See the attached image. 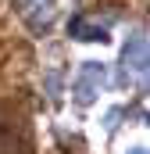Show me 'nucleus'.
<instances>
[{
	"label": "nucleus",
	"mask_w": 150,
	"mask_h": 154,
	"mask_svg": "<svg viewBox=\"0 0 150 154\" xmlns=\"http://www.w3.org/2000/svg\"><path fill=\"white\" fill-rule=\"evenodd\" d=\"M68 32H72L75 39H100V43L107 39V29H104V25H86V18H79V14L68 22Z\"/></svg>",
	"instance_id": "7ed1b4c3"
},
{
	"label": "nucleus",
	"mask_w": 150,
	"mask_h": 154,
	"mask_svg": "<svg viewBox=\"0 0 150 154\" xmlns=\"http://www.w3.org/2000/svg\"><path fill=\"white\" fill-rule=\"evenodd\" d=\"M104 75H107V68H104L100 61H82V65H79V75L72 79V97H75V104H93V100L100 97Z\"/></svg>",
	"instance_id": "f257e3e1"
},
{
	"label": "nucleus",
	"mask_w": 150,
	"mask_h": 154,
	"mask_svg": "<svg viewBox=\"0 0 150 154\" xmlns=\"http://www.w3.org/2000/svg\"><path fill=\"white\" fill-rule=\"evenodd\" d=\"M150 65V54H147V36L143 32H129V39L122 43V68L125 75H143ZM122 75V79H125Z\"/></svg>",
	"instance_id": "f03ea898"
},
{
	"label": "nucleus",
	"mask_w": 150,
	"mask_h": 154,
	"mask_svg": "<svg viewBox=\"0 0 150 154\" xmlns=\"http://www.w3.org/2000/svg\"><path fill=\"white\" fill-rule=\"evenodd\" d=\"M125 154H147V147H143V143H136L132 151H125Z\"/></svg>",
	"instance_id": "423d86ee"
},
{
	"label": "nucleus",
	"mask_w": 150,
	"mask_h": 154,
	"mask_svg": "<svg viewBox=\"0 0 150 154\" xmlns=\"http://www.w3.org/2000/svg\"><path fill=\"white\" fill-rule=\"evenodd\" d=\"M122 115H125L122 108H111V111L104 115V129H107V133H114V129H118V118H122Z\"/></svg>",
	"instance_id": "39448f33"
},
{
	"label": "nucleus",
	"mask_w": 150,
	"mask_h": 154,
	"mask_svg": "<svg viewBox=\"0 0 150 154\" xmlns=\"http://www.w3.org/2000/svg\"><path fill=\"white\" fill-rule=\"evenodd\" d=\"M46 93H50V97H61V72H57V68L46 72Z\"/></svg>",
	"instance_id": "20e7f679"
}]
</instances>
